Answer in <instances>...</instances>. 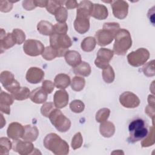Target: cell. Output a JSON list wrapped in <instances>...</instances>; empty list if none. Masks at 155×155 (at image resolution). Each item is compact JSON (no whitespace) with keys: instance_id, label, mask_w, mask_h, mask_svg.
Here are the masks:
<instances>
[{"instance_id":"cell-1","label":"cell","mask_w":155,"mask_h":155,"mask_svg":"<svg viewBox=\"0 0 155 155\" xmlns=\"http://www.w3.org/2000/svg\"><path fill=\"white\" fill-rule=\"evenodd\" d=\"M129 137L130 143H135L143 139L148 134V125L146 120L142 117L133 119L128 125Z\"/></svg>"},{"instance_id":"cell-2","label":"cell","mask_w":155,"mask_h":155,"mask_svg":"<svg viewBox=\"0 0 155 155\" xmlns=\"http://www.w3.org/2000/svg\"><path fill=\"white\" fill-rule=\"evenodd\" d=\"M45 148L56 155H66L69 153V146L66 141L54 133L48 134L43 142Z\"/></svg>"},{"instance_id":"cell-3","label":"cell","mask_w":155,"mask_h":155,"mask_svg":"<svg viewBox=\"0 0 155 155\" xmlns=\"http://www.w3.org/2000/svg\"><path fill=\"white\" fill-rule=\"evenodd\" d=\"M120 29V25L117 22H105L102 29L99 30L95 34L96 43L99 46H105L112 42L117 32Z\"/></svg>"},{"instance_id":"cell-4","label":"cell","mask_w":155,"mask_h":155,"mask_svg":"<svg viewBox=\"0 0 155 155\" xmlns=\"http://www.w3.org/2000/svg\"><path fill=\"white\" fill-rule=\"evenodd\" d=\"M113 52L117 55H125L132 45V39L130 32L125 28H120L115 37Z\"/></svg>"},{"instance_id":"cell-5","label":"cell","mask_w":155,"mask_h":155,"mask_svg":"<svg viewBox=\"0 0 155 155\" xmlns=\"http://www.w3.org/2000/svg\"><path fill=\"white\" fill-rule=\"evenodd\" d=\"M50 46L57 51L58 57L65 56L68 48L72 45V41L67 35L53 34L50 37Z\"/></svg>"},{"instance_id":"cell-6","label":"cell","mask_w":155,"mask_h":155,"mask_svg":"<svg viewBox=\"0 0 155 155\" xmlns=\"http://www.w3.org/2000/svg\"><path fill=\"white\" fill-rule=\"evenodd\" d=\"M49 119L52 125L60 132L67 131L71 127V121L58 108L50 113Z\"/></svg>"},{"instance_id":"cell-7","label":"cell","mask_w":155,"mask_h":155,"mask_svg":"<svg viewBox=\"0 0 155 155\" xmlns=\"http://www.w3.org/2000/svg\"><path fill=\"white\" fill-rule=\"evenodd\" d=\"M150 58V52L144 48H140L131 51L127 55V60L133 67H139L143 65Z\"/></svg>"},{"instance_id":"cell-8","label":"cell","mask_w":155,"mask_h":155,"mask_svg":"<svg viewBox=\"0 0 155 155\" xmlns=\"http://www.w3.org/2000/svg\"><path fill=\"white\" fill-rule=\"evenodd\" d=\"M0 81L4 88L11 94L21 88L19 83L9 71H3L0 74Z\"/></svg>"},{"instance_id":"cell-9","label":"cell","mask_w":155,"mask_h":155,"mask_svg":"<svg viewBox=\"0 0 155 155\" xmlns=\"http://www.w3.org/2000/svg\"><path fill=\"white\" fill-rule=\"evenodd\" d=\"M44 49L45 47L42 43L36 39H27L23 45L24 53L30 56H37L42 54Z\"/></svg>"},{"instance_id":"cell-10","label":"cell","mask_w":155,"mask_h":155,"mask_svg":"<svg viewBox=\"0 0 155 155\" xmlns=\"http://www.w3.org/2000/svg\"><path fill=\"white\" fill-rule=\"evenodd\" d=\"M114 52L113 50L106 48H100L96 56V59L94 61L95 65L101 69H104L110 65L109 62L113 58Z\"/></svg>"},{"instance_id":"cell-11","label":"cell","mask_w":155,"mask_h":155,"mask_svg":"<svg viewBox=\"0 0 155 155\" xmlns=\"http://www.w3.org/2000/svg\"><path fill=\"white\" fill-rule=\"evenodd\" d=\"M12 148L14 151L21 155H27L34 153L35 150L31 142L27 140H21L20 139L13 140L12 142Z\"/></svg>"},{"instance_id":"cell-12","label":"cell","mask_w":155,"mask_h":155,"mask_svg":"<svg viewBox=\"0 0 155 155\" xmlns=\"http://www.w3.org/2000/svg\"><path fill=\"white\" fill-rule=\"evenodd\" d=\"M119 102L120 104L128 108L137 107L140 104V99L134 93L130 91H125L120 95Z\"/></svg>"},{"instance_id":"cell-13","label":"cell","mask_w":155,"mask_h":155,"mask_svg":"<svg viewBox=\"0 0 155 155\" xmlns=\"http://www.w3.org/2000/svg\"><path fill=\"white\" fill-rule=\"evenodd\" d=\"M111 3V5L114 17L119 19L125 18L128 12V4L123 0L114 1Z\"/></svg>"},{"instance_id":"cell-14","label":"cell","mask_w":155,"mask_h":155,"mask_svg":"<svg viewBox=\"0 0 155 155\" xmlns=\"http://www.w3.org/2000/svg\"><path fill=\"white\" fill-rule=\"evenodd\" d=\"M44 71L38 67H30L27 71L26 79L31 84H38L44 77Z\"/></svg>"},{"instance_id":"cell-15","label":"cell","mask_w":155,"mask_h":155,"mask_svg":"<svg viewBox=\"0 0 155 155\" xmlns=\"http://www.w3.org/2000/svg\"><path fill=\"white\" fill-rule=\"evenodd\" d=\"M24 132V127L21 124L15 122H12L8 127L7 134L9 138L13 140H17L22 138Z\"/></svg>"},{"instance_id":"cell-16","label":"cell","mask_w":155,"mask_h":155,"mask_svg":"<svg viewBox=\"0 0 155 155\" xmlns=\"http://www.w3.org/2000/svg\"><path fill=\"white\" fill-rule=\"evenodd\" d=\"M16 44V42L13 37L12 33H8L6 34L3 28H1L0 34V48L1 53L4 50H7L12 47Z\"/></svg>"},{"instance_id":"cell-17","label":"cell","mask_w":155,"mask_h":155,"mask_svg":"<svg viewBox=\"0 0 155 155\" xmlns=\"http://www.w3.org/2000/svg\"><path fill=\"white\" fill-rule=\"evenodd\" d=\"M14 99L12 94L1 91L0 94V110L2 113L7 114L10 113V106L13 104Z\"/></svg>"},{"instance_id":"cell-18","label":"cell","mask_w":155,"mask_h":155,"mask_svg":"<svg viewBox=\"0 0 155 155\" xmlns=\"http://www.w3.org/2000/svg\"><path fill=\"white\" fill-rule=\"evenodd\" d=\"M68 100V94L64 90L56 91L53 96V103L57 108H62L66 107Z\"/></svg>"},{"instance_id":"cell-19","label":"cell","mask_w":155,"mask_h":155,"mask_svg":"<svg viewBox=\"0 0 155 155\" xmlns=\"http://www.w3.org/2000/svg\"><path fill=\"white\" fill-rule=\"evenodd\" d=\"M90 18L81 16H77L74 21V28L75 30L80 33L84 34L87 33L90 28Z\"/></svg>"},{"instance_id":"cell-20","label":"cell","mask_w":155,"mask_h":155,"mask_svg":"<svg viewBox=\"0 0 155 155\" xmlns=\"http://www.w3.org/2000/svg\"><path fill=\"white\" fill-rule=\"evenodd\" d=\"M93 7V3L90 1H82L78 4L76 10V15L81 16L85 18H88L91 16Z\"/></svg>"},{"instance_id":"cell-21","label":"cell","mask_w":155,"mask_h":155,"mask_svg":"<svg viewBox=\"0 0 155 155\" xmlns=\"http://www.w3.org/2000/svg\"><path fill=\"white\" fill-rule=\"evenodd\" d=\"M47 93L41 87H38L35 90H32L30 93V100L36 104H40L45 103L47 99Z\"/></svg>"},{"instance_id":"cell-22","label":"cell","mask_w":155,"mask_h":155,"mask_svg":"<svg viewBox=\"0 0 155 155\" xmlns=\"http://www.w3.org/2000/svg\"><path fill=\"white\" fill-rule=\"evenodd\" d=\"M108 9L104 5L100 4H93L91 16L98 20H104L108 17Z\"/></svg>"},{"instance_id":"cell-23","label":"cell","mask_w":155,"mask_h":155,"mask_svg":"<svg viewBox=\"0 0 155 155\" xmlns=\"http://www.w3.org/2000/svg\"><path fill=\"white\" fill-rule=\"evenodd\" d=\"M39 136V131L36 126L27 125L24 126V132L22 139L29 142L35 141Z\"/></svg>"},{"instance_id":"cell-24","label":"cell","mask_w":155,"mask_h":155,"mask_svg":"<svg viewBox=\"0 0 155 155\" xmlns=\"http://www.w3.org/2000/svg\"><path fill=\"white\" fill-rule=\"evenodd\" d=\"M64 56L67 63L73 68L82 62L81 54L75 50H68Z\"/></svg>"},{"instance_id":"cell-25","label":"cell","mask_w":155,"mask_h":155,"mask_svg":"<svg viewBox=\"0 0 155 155\" xmlns=\"http://www.w3.org/2000/svg\"><path fill=\"white\" fill-rule=\"evenodd\" d=\"M99 131L101 134L105 137H110L113 136L115 133L114 125L110 121H105L101 123L99 127Z\"/></svg>"},{"instance_id":"cell-26","label":"cell","mask_w":155,"mask_h":155,"mask_svg":"<svg viewBox=\"0 0 155 155\" xmlns=\"http://www.w3.org/2000/svg\"><path fill=\"white\" fill-rule=\"evenodd\" d=\"M54 84L56 88L64 90L71 84L70 78L68 75L64 73L58 74L54 78Z\"/></svg>"},{"instance_id":"cell-27","label":"cell","mask_w":155,"mask_h":155,"mask_svg":"<svg viewBox=\"0 0 155 155\" xmlns=\"http://www.w3.org/2000/svg\"><path fill=\"white\" fill-rule=\"evenodd\" d=\"M37 30L41 35L51 36L54 34L53 25L47 21H41L37 25Z\"/></svg>"},{"instance_id":"cell-28","label":"cell","mask_w":155,"mask_h":155,"mask_svg":"<svg viewBox=\"0 0 155 155\" xmlns=\"http://www.w3.org/2000/svg\"><path fill=\"white\" fill-rule=\"evenodd\" d=\"M73 70L75 74L85 77L88 76L91 72L90 65L88 63L84 61H82L79 65L74 67Z\"/></svg>"},{"instance_id":"cell-29","label":"cell","mask_w":155,"mask_h":155,"mask_svg":"<svg viewBox=\"0 0 155 155\" xmlns=\"http://www.w3.org/2000/svg\"><path fill=\"white\" fill-rule=\"evenodd\" d=\"M96 45V41L94 38L88 36L85 38L81 42V47L83 51L86 52L92 51Z\"/></svg>"},{"instance_id":"cell-30","label":"cell","mask_w":155,"mask_h":155,"mask_svg":"<svg viewBox=\"0 0 155 155\" xmlns=\"http://www.w3.org/2000/svg\"><path fill=\"white\" fill-rule=\"evenodd\" d=\"M30 90L27 87H21L20 88L11 94L15 100L23 101L30 97Z\"/></svg>"},{"instance_id":"cell-31","label":"cell","mask_w":155,"mask_h":155,"mask_svg":"<svg viewBox=\"0 0 155 155\" xmlns=\"http://www.w3.org/2000/svg\"><path fill=\"white\" fill-rule=\"evenodd\" d=\"M85 81L84 78L80 76H74L71 82V88L75 91H80L84 88Z\"/></svg>"},{"instance_id":"cell-32","label":"cell","mask_w":155,"mask_h":155,"mask_svg":"<svg viewBox=\"0 0 155 155\" xmlns=\"http://www.w3.org/2000/svg\"><path fill=\"white\" fill-rule=\"evenodd\" d=\"M65 1H48L47 4L46 5V9L48 12L54 15L58 10V9L65 4Z\"/></svg>"},{"instance_id":"cell-33","label":"cell","mask_w":155,"mask_h":155,"mask_svg":"<svg viewBox=\"0 0 155 155\" xmlns=\"http://www.w3.org/2000/svg\"><path fill=\"white\" fill-rule=\"evenodd\" d=\"M12 148V143L7 138L2 137L0 138V154H8L10 150Z\"/></svg>"},{"instance_id":"cell-34","label":"cell","mask_w":155,"mask_h":155,"mask_svg":"<svg viewBox=\"0 0 155 155\" xmlns=\"http://www.w3.org/2000/svg\"><path fill=\"white\" fill-rule=\"evenodd\" d=\"M154 128L153 126L149 128V132L147 136L142 140L141 145L142 147H148L154 145Z\"/></svg>"},{"instance_id":"cell-35","label":"cell","mask_w":155,"mask_h":155,"mask_svg":"<svg viewBox=\"0 0 155 155\" xmlns=\"http://www.w3.org/2000/svg\"><path fill=\"white\" fill-rule=\"evenodd\" d=\"M102 75L104 81L108 84L113 82L115 78L114 71L110 65H108L107 67L103 69Z\"/></svg>"},{"instance_id":"cell-36","label":"cell","mask_w":155,"mask_h":155,"mask_svg":"<svg viewBox=\"0 0 155 155\" xmlns=\"http://www.w3.org/2000/svg\"><path fill=\"white\" fill-rule=\"evenodd\" d=\"M110 114V110L107 108H103L99 110L96 114V120L97 122L102 123L107 120Z\"/></svg>"},{"instance_id":"cell-37","label":"cell","mask_w":155,"mask_h":155,"mask_svg":"<svg viewBox=\"0 0 155 155\" xmlns=\"http://www.w3.org/2000/svg\"><path fill=\"white\" fill-rule=\"evenodd\" d=\"M41 55L42 58L47 61H51L55 58L58 57L56 50L51 47L50 45L47 46L45 48L44 51Z\"/></svg>"},{"instance_id":"cell-38","label":"cell","mask_w":155,"mask_h":155,"mask_svg":"<svg viewBox=\"0 0 155 155\" xmlns=\"http://www.w3.org/2000/svg\"><path fill=\"white\" fill-rule=\"evenodd\" d=\"M56 20L59 23L65 22L68 18L67 10L63 6L61 7L54 14Z\"/></svg>"},{"instance_id":"cell-39","label":"cell","mask_w":155,"mask_h":155,"mask_svg":"<svg viewBox=\"0 0 155 155\" xmlns=\"http://www.w3.org/2000/svg\"><path fill=\"white\" fill-rule=\"evenodd\" d=\"M12 33L16 44L20 45L24 42L25 39V34L22 30L15 28L13 30Z\"/></svg>"},{"instance_id":"cell-40","label":"cell","mask_w":155,"mask_h":155,"mask_svg":"<svg viewBox=\"0 0 155 155\" xmlns=\"http://www.w3.org/2000/svg\"><path fill=\"white\" fill-rule=\"evenodd\" d=\"M70 110L76 113H80L82 112L85 108V105L81 100H74L70 104Z\"/></svg>"},{"instance_id":"cell-41","label":"cell","mask_w":155,"mask_h":155,"mask_svg":"<svg viewBox=\"0 0 155 155\" xmlns=\"http://www.w3.org/2000/svg\"><path fill=\"white\" fill-rule=\"evenodd\" d=\"M54 109L55 106L54 105V103L51 102H45L41 108V113L44 116L46 117H49L50 113Z\"/></svg>"},{"instance_id":"cell-42","label":"cell","mask_w":155,"mask_h":155,"mask_svg":"<svg viewBox=\"0 0 155 155\" xmlns=\"http://www.w3.org/2000/svg\"><path fill=\"white\" fill-rule=\"evenodd\" d=\"M142 71L143 74L148 76H153L155 74L154 71V60H152L147 63L142 68Z\"/></svg>"},{"instance_id":"cell-43","label":"cell","mask_w":155,"mask_h":155,"mask_svg":"<svg viewBox=\"0 0 155 155\" xmlns=\"http://www.w3.org/2000/svg\"><path fill=\"white\" fill-rule=\"evenodd\" d=\"M83 143V138L82 136V134L80 132H78L76 133L73 137L72 138L71 142V146L73 148V150H76L79 148Z\"/></svg>"},{"instance_id":"cell-44","label":"cell","mask_w":155,"mask_h":155,"mask_svg":"<svg viewBox=\"0 0 155 155\" xmlns=\"http://www.w3.org/2000/svg\"><path fill=\"white\" fill-rule=\"evenodd\" d=\"M54 34L66 35L68 31V25L65 22L56 23L53 25Z\"/></svg>"},{"instance_id":"cell-45","label":"cell","mask_w":155,"mask_h":155,"mask_svg":"<svg viewBox=\"0 0 155 155\" xmlns=\"http://www.w3.org/2000/svg\"><path fill=\"white\" fill-rule=\"evenodd\" d=\"M13 2L12 1H0V10L2 12L7 13L10 11L13 8Z\"/></svg>"},{"instance_id":"cell-46","label":"cell","mask_w":155,"mask_h":155,"mask_svg":"<svg viewBox=\"0 0 155 155\" xmlns=\"http://www.w3.org/2000/svg\"><path fill=\"white\" fill-rule=\"evenodd\" d=\"M54 84L49 80H45L42 82V88L47 93L50 94L54 88Z\"/></svg>"},{"instance_id":"cell-47","label":"cell","mask_w":155,"mask_h":155,"mask_svg":"<svg viewBox=\"0 0 155 155\" xmlns=\"http://www.w3.org/2000/svg\"><path fill=\"white\" fill-rule=\"evenodd\" d=\"M22 7L26 10H32L36 6L34 2V1H22Z\"/></svg>"},{"instance_id":"cell-48","label":"cell","mask_w":155,"mask_h":155,"mask_svg":"<svg viewBox=\"0 0 155 155\" xmlns=\"http://www.w3.org/2000/svg\"><path fill=\"white\" fill-rule=\"evenodd\" d=\"M145 113L152 118L153 122L154 121V107L151 106V105H147L145 109Z\"/></svg>"},{"instance_id":"cell-49","label":"cell","mask_w":155,"mask_h":155,"mask_svg":"<svg viewBox=\"0 0 155 155\" xmlns=\"http://www.w3.org/2000/svg\"><path fill=\"white\" fill-rule=\"evenodd\" d=\"M65 5L67 9H72L76 7H78V3L76 1L74 0H70V1H66L65 2Z\"/></svg>"},{"instance_id":"cell-50","label":"cell","mask_w":155,"mask_h":155,"mask_svg":"<svg viewBox=\"0 0 155 155\" xmlns=\"http://www.w3.org/2000/svg\"><path fill=\"white\" fill-rule=\"evenodd\" d=\"M154 7H153L151 9L149 10L148 12V15H151V16H148L150 21H151V22L154 25Z\"/></svg>"},{"instance_id":"cell-51","label":"cell","mask_w":155,"mask_h":155,"mask_svg":"<svg viewBox=\"0 0 155 155\" xmlns=\"http://www.w3.org/2000/svg\"><path fill=\"white\" fill-rule=\"evenodd\" d=\"M47 2L48 1H36L34 0V2L35 4V5L36 7H45L47 4Z\"/></svg>"},{"instance_id":"cell-52","label":"cell","mask_w":155,"mask_h":155,"mask_svg":"<svg viewBox=\"0 0 155 155\" xmlns=\"http://www.w3.org/2000/svg\"><path fill=\"white\" fill-rule=\"evenodd\" d=\"M148 105L154 107V97L153 95H149L148 97Z\"/></svg>"},{"instance_id":"cell-53","label":"cell","mask_w":155,"mask_h":155,"mask_svg":"<svg viewBox=\"0 0 155 155\" xmlns=\"http://www.w3.org/2000/svg\"><path fill=\"white\" fill-rule=\"evenodd\" d=\"M1 128H2L4 125H5V120H3L4 119V117L2 114H1Z\"/></svg>"}]
</instances>
